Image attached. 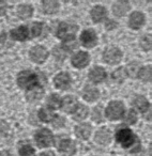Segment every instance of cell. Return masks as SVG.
Instances as JSON below:
<instances>
[{
	"instance_id": "1",
	"label": "cell",
	"mask_w": 152,
	"mask_h": 156,
	"mask_svg": "<svg viewBox=\"0 0 152 156\" xmlns=\"http://www.w3.org/2000/svg\"><path fill=\"white\" fill-rule=\"evenodd\" d=\"M38 76L34 73L30 71H24L22 73H20L17 77V83L20 88L24 89H33L35 86H38Z\"/></svg>"
},
{
	"instance_id": "2",
	"label": "cell",
	"mask_w": 152,
	"mask_h": 156,
	"mask_svg": "<svg viewBox=\"0 0 152 156\" xmlns=\"http://www.w3.org/2000/svg\"><path fill=\"white\" fill-rule=\"evenodd\" d=\"M117 141L124 147H128L135 142V135L128 128H120L116 134Z\"/></svg>"
},
{
	"instance_id": "3",
	"label": "cell",
	"mask_w": 152,
	"mask_h": 156,
	"mask_svg": "<svg viewBox=\"0 0 152 156\" xmlns=\"http://www.w3.org/2000/svg\"><path fill=\"white\" fill-rule=\"evenodd\" d=\"M77 31V27L75 25H70L67 23H61L57 29V37L63 40H72L74 34Z\"/></svg>"
},
{
	"instance_id": "4",
	"label": "cell",
	"mask_w": 152,
	"mask_h": 156,
	"mask_svg": "<svg viewBox=\"0 0 152 156\" xmlns=\"http://www.w3.org/2000/svg\"><path fill=\"white\" fill-rule=\"evenodd\" d=\"M124 106L121 102H111L106 109V117L110 120H118L123 115Z\"/></svg>"
},
{
	"instance_id": "5",
	"label": "cell",
	"mask_w": 152,
	"mask_h": 156,
	"mask_svg": "<svg viewBox=\"0 0 152 156\" xmlns=\"http://www.w3.org/2000/svg\"><path fill=\"white\" fill-rule=\"evenodd\" d=\"M52 140H54L52 134L48 129H45V128L39 130L35 134V141H37L38 145L41 147H46L52 145Z\"/></svg>"
},
{
	"instance_id": "6",
	"label": "cell",
	"mask_w": 152,
	"mask_h": 156,
	"mask_svg": "<svg viewBox=\"0 0 152 156\" xmlns=\"http://www.w3.org/2000/svg\"><path fill=\"white\" fill-rule=\"evenodd\" d=\"M103 58H104L105 62L108 64H117L122 58V54L120 49L116 47H109L105 49L104 54H103Z\"/></svg>"
},
{
	"instance_id": "7",
	"label": "cell",
	"mask_w": 152,
	"mask_h": 156,
	"mask_svg": "<svg viewBox=\"0 0 152 156\" xmlns=\"http://www.w3.org/2000/svg\"><path fill=\"white\" fill-rule=\"evenodd\" d=\"M55 86L58 89L61 90H67L70 88L71 85V77L67 73H59L58 75L55 77L54 79Z\"/></svg>"
},
{
	"instance_id": "8",
	"label": "cell",
	"mask_w": 152,
	"mask_h": 156,
	"mask_svg": "<svg viewBox=\"0 0 152 156\" xmlns=\"http://www.w3.org/2000/svg\"><path fill=\"white\" fill-rule=\"evenodd\" d=\"M81 41L86 47H93L98 42V37L93 30H85L81 35Z\"/></svg>"
},
{
	"instance_id": "9",
	"label": "cell",
	"mask_w": 152,
	"mask_h": 156,
	"mask_svg": "<svg viewBox=\"0 0 152 156\" xmlns=\"http://www.w3.org/2000/svg\"><path fill=\"white\" fill-rule=\"evenodd\" d=\"M76 151L75 143L70 139L62 140L59 144V152L62 156H72Z\"/></svg>"
},
{
	"instance_id": "10",
	"label": "cell",
	"mask_w": 152,
	"mask_h": 156,
	"mask_svg": "<svg viewBox=\"0 0 152 156\" xmlns=\"http://www.w3.org/2000/svg\"><path fill=\"white\" fill-rule=\"evenodd\" d=\"M30 58L31 60L37 63L43 62L47 58V50L43 46H34L30 50Z\"/></svg>"
},
{
	"instance_id": "11",
	"label": "cell",
	"mask_w": 152,
	"mask_h": 156,
	"mask_svg": "<svg viewBox=\"0 0 152 156\" xmlns=\"http://www.w3.org/2000/svg\"><path fill=\"white\" fill-rule=\"evenodd\" d=\"M88 63H89V55L87 52L79 51L74 55L73 58H72V64L75 67H78V69L86 66Z\"/></svg>"
},
{
	"instance_id": "12",
	"label": "cell",
	"mask_w": 152,
	"mask_h": 156,
	"mask_svg": "<svg viewBox=\"0 0 152 156\" xmlns=\"http://www.w3.org/2000/svg\"><path fill=\"white\" fill-rule=\"evenodd\" d=\"M96 140L100 144H108L111 140V134L109 132V129H107L106 127L99 129L96 134Z\"/></svg>"
},
{
	"instance_id": "13",
	"label": "cell",
	"mask_w": 152,
	"mask_h": 156,
	"mask_svg": "<svg viewBox=\"0 0 152 156\" xmlns=\"http://www.w3.org/2000/svg\"><path fill=\"white\" fill-rule=\"evenodd\" d=\"M105 77H106V73H105V69L103 67L96 66L89 72L90 80H92L93 83H101L104 80Z\"/></svg>"
},
{
	"instance_id": "14",
	"label": "cell",
	"mask_w": 152,
	"mask_h": 156,
	"mask_svg": "<svg viewBox=\"0 0 152 156\" xmlns=\"http://www.w3.org/2000/svg\"><path fill=\"white\" fill-rule=\"evenodd\" d=\"M143 23H145V16H143V14L140 13V12H134V13L131 15L128 24H130L131 28L138 29L143 26Z\"/></svg>"
},
{
	"instance_id": "15",
	"label": "cell",
	"mask_w": 152,
	"mask_h": 156,
	"mask_svg": "<svg viewBox=\"0 0 152 156\" xmlns=\"http://www.w3.org/2000/svg\"><path fill=\"white\" fill-rule=\"evenodd\" d=\"M105 17H106V9L104 7L96 5L91 10V18L93 20V22L100 23L104 20Z\"/></svg>"
},
{
	"instance_id": "16",
	"label": "cell",
	"mask_w": 152,
	"mask_h": 156,
	"mask_svg": "<svg viewBox=\"0 0 152 156\" xmlns=\"http://www.w3.org/2000/svg\"><path fill=\"white\" fill-rule=\"evenodd\" d=\"M83 96L88 102H93V101L98 100L99 96H100V93H99L98 89H96L94 87L87 86V87H85V89L83 90Z\"/></svg>"
},
{
	"instance_id": "17",
	"label": "cell",
	"mask_w": 152,
	"mask_h": 156,
	"mask_svg": "<svg viewBox=\"0 0 152 156\" xmlns=\"http://www.w3.org/2000/svg\"><path fill=\"white\" fill-rule=\"evenodd\" d=\"M11 37L16 41H24L28 37V29L25 26H20L11 31Z\"/></svg>"
},
{
	"instance_id": "18",
	"label": "cell",
	"mask_w": 152,
	"mask_h": 156,
	"mask_svg": "<svg viewBox=\"0 0 152 156\" xmlns=\"http://www.w3.org/2000/svg\"><path fill=\"white\" fill-rule=\"evenodd\" d=\"M130 9V5L126 1H118L114 5L113 10L116 16H123Z\"/></svg>"
},
{
	"instance_id": "19",
	"label": "cell",
	"mask_w": 152,
	"mask_h": 156,
	"mask_svg": "<svg viewBox=\"0 0 152 156\" xmlns=\"http://www.w3.org/2000/svg\"><path fill=\"white\" fill-rule=\"evenodd\" d=\"M75 134L77 135V137L81 139H87L91 134V126L87 123L81 124V125L76 126L75 128Z\"/></svg>"
},
{
	"instance_id": "20",
	"label": "cell",
	"mask_w": 152,
	"mask_h": 156,
	"mask_svg": "<svg viewBox=\"0 0 152 156\" xmlns=\"http://www.w3.org/2000/svg\"><path fill=\"white\" fill-rule=\"evenodd\" d=\"M42 5H43L44 12L47 14L56 13L59 9V3L56 0H45V1H43Z\"/></svg>"
},
{
	"instance_id": "21",
	"label": "cell",
	"mask_w": 152,
	"mask_h": 156,
	"mask_svg": "<svg viewBox=\"0 0 152 156\" xmlns=\"http://www.w3.org/2000/svg\"><path fill=\"white\" fill-rule=\"evenodd\" d=\"M61 106L65 112H72L76 107V100L73 96H67L61 101Z\"/></svg>"
},
{
	"instance_id": "22",
	"label": "cell",
	"mask_w": 152,
	"mask_h": 156,
	"mask_svg": "<svg viewBox=\"0 0 152 156\" xmlns=\"http://www.w3.org/2000/svg\"><path fill=\"white\" fill-rule=\"evenodd\" d=\"M134 106L140 112H146L149 108V103H148L147 98H143V96H137L134 100Z\"/></svg>"
},
{
	"instance_id": "23",
	"label": "cell",
	"mask_w": 152,
	"mask_h": 156,
	"mask_svg": "<svg viewBox=\"0 0 152 156\" xmlns=\"http://www.w3.org/2000/svg\"><path fill=\"white\" fill-rule=\"evenodd\" d=\"M73 111H74V119L77 120V121L84 120L88 115V108L81 104L77 105Z\"/></svg>"
},
{
	"instance_id": "24",
	"label": "cell",
	"mask_w": 152,
	"mask_h": 156,
	"mask_svg": "<svg viewBox=\"0 0 152 156\" xmlns=\"http://www.w3.org/2000/svg\"><path fill=\"white\" fill-rule=\"evenodd\" d=\"M33 13V10L30 5H22L18 7V10H17V14L20 18L25 20V18H29L31 17Z\"/></svg>"
},
{
	"instance_id": "25",
	"label": "cell",
	"mask_w": 152,
	"mask_h": 156,
	"mask_svg": "<svg viewBox=\"0 0 152 156\" xmlns=\"http://www.w3.org/2000/svg\"><path fill=\"white\" fill-rule=\"evenodd\" d=\"M139 72H140V65L137 62H132L126 66L125 73L132 78H135L136 76H138Z\"/></svg>"
},
{
	"instance_id": "26",
	"label": "cell",
	"mask_w": 152,
	"mask_h": 156,
	"mask_svg": "<svg viewBox=\"0 0 152 156\" xmlns=\"http://www.w3.org/2000/svg\"><path fill=\"white\" fill-rule=\"evenodd\" d=\"M47 105L52 109H57L61 106V100L58 95L56 94H52L49 98H47Z\"/></svg>"
},
{
	"instance_id": "27",
	"label": "cell",
	"mask_w": 152,
	"mask_h": 156,
	"mask_svg": "<svg viewBox=\"0 0 152 156\" xmlns=\"http://www.w3.org/2000/svg\"><path fill=\"white\" fill-rule=\"evenodd\" d=\"M125 76H126V73H125V71H124L123 67H120V69H116V71L113 73L114 80L118 81V83H122V81L124 80V78H125Z\"/></svg>"
},
{
	"instance_id": "28",
	"label": "cell",
	"mask_w": 152,
	"mask_h": 156,
	"mask_svg": "<svg viewBox=\"0 0 152 156\" xmlns=\"http://www.w3.org/2000/svg\"><path fill=\"white\" fill-rule=\"evenodd\" d=\"M39 118L43 122H49L52 120L54 115L52 113V111L47 110V109H41V110L39 111Z\"/></svg>"
},
{
	"instance_id": "29",
	"label": "cell",
	"mask_w": 152,
	"mask_h": 156,
	"mask_svg": "<svg viewBox=\"0 0 152 156\" xmlns=\"http://www.w3.org/2000/svg\"><path fill=\"white\" fill-rule=\"evenodd\" d=\"M151 67L150 66H146V67H143V69H140V72H139V76H140V78L143 79V80L145 81H149L150 79H151Z\"/></svg>"
},
{
	"instance_id": "30",
	"label": "cell",
	"mask_w": 152,
	"mask_h": 156,
	"mask_svg": "<svg viewBox=\"0 0 152 156\" xmlns=\"http://www.w3.org/2000/svg\"><path fill=\"white\" fill-rule=\"evenodd\" d=\"M34 150L29 144H24L20 147V156H33Z\"/></svg>"
},
{
	"instance_id": "31",
	"label": "cell",
	"mask_w": 152,
	"mask_h": 156,
	"mask_svg": "<svg viewBox=\"0 0 152 156\" xmlns=\"http://www.w3.org/2000/svg\"><path fill=\"white\" fill-rule=\"evenodd\" d=\"M140 44H141V47H143L145 50H150L151 45H152L151 37H150V35H145L143 37H141Z\"/></svg>"
},
{
	"instance_id": "32",
	"label": "cell",
	"mask_w": 152,
	"mask_h": 156,
	"mask_svg": "<svg viewBox=\"0 0 152 156\" xmlns=\"http://www.w3.org/2000/svg\"><path fill=\"white\" fill-rule=\"evenodd\" d=\"M42 30H43V25L41 23H34L31 26V33L33 37H39L42 33Z\"/></svg>"
},
{
	"instance_id": "33",
	"label": "cell",
	"mask_w": 152,
	"mask_h": 156,
	"mask_svg": "<svg viewBox=\"0 0 152 156\" xmlns=\"http://www.w3.org/2000/svg\"><path fill=\"white\" fill-rule=\"evenodd\" d=\"M77 44H76V41H74L73 39L72 40H67V41L64 42L63 44V48H64L67 51H72L73 49H75Z\"/></svg>"
},
{
	"instance_id": "34",
	"label": "cell",
	"mask_w": 152,
	"mask_h": 156,
	"mask_svg": "<svg viewBox=\"0 0 152 156\" xmlns=\"http://www.w3.org/2000/svg\"><path fill=\"white\" fill-rule=\"evenodd\" d=\"M137 120V115H136V112L134 110H130L128 112L125 117V122L128 124H134Z\"/></svg>"
},
{
	"instance_id": "35",
	"label": "cell",
	"mask_w": 152,
	"mask_h": 156,
	"mask_svg": "<svg viewBox=\"0 0 152 156\" xmlns=\"http://www.w3.org/2000/svg\"><path fill=\"white\" fill-rule=\"evenodd\" d=\"M102 109L100 108V107H96V108H94V110L92 111V118H93V120L96 122H100L102 121Z\"/></svg>"
},
{
	"instance_id": "36",
	"label": "cell",
	"mask_w": 152,
	"mask_h": 156,
	"mask_svg": "<svg viewBox=\"0 0 152 156\" xmlns=\"http://www.w3.org/2000/svg\"><path fill=\"white\" fill-rule=\"evenodd\" d=\"M52 125H54L55 127H62V126L64 125V120H63V118L56 117L52 120Z\"/></svg>"
},
{
	"instance_id": "37",
	"label": "cell",
	"mask_w": 152,
	"mask_h": 156,
	"mask_svg": "<svg viewBox=\"0 0 152 156\" xmlns=\"http://www.w3.org/2000/svg\"><path fill=\"white\" fill-rule=\"evenodd\" d=\"M54 55L56 58L58 59H63L64 58V54H63L62 51H61V49H59V48H55L54 49Z\"/></svg>"
},
{
	"instance_id": "38",
	"label": "cell",
	"mask_w": 152,
	"mask_h": 156,
	"mask_svg": "<svg viewBox=\"0 0 152 156\" xmlns=\"http://www.w3.org/2000/svg\"><path fill=\"white\" fill-rule=\"evenodd\" d=\"M8 130V124H5L3 121H0V134L7 132Z\"/></svg>"
},
{
	"instance_id": "39",
	"label": "cell",
	"mask_w": 152,
	"mask_h": 156,
	"mask_svg": "<svg viewBox=\"0 0 152 156\" xmlns=\"http://www.w3.org/2000/svg\"><path fill=\"white\" fill-rule=\"evenodd\" d=\"M5 8H7V5H5V2H2V1H0V14H3V13H5Z\"/></svg>"
},
{
	"instance_id": "40",
	"label": "cell",
	"mask_w": 152,
	"mask_h": 156,
	"mask_svg": "<svg viewBox=\"0 0 152 156\" xmlns=\"http://www.w3.org/2000/svg\"><path fill=\"white\" fill-rule=\"evenodd\" d=\"M40 156H54V154H52V152H49V153H48V152H46V153H42Z\"/></svg>"
},
{
	"instance_id": "41",
	"label": "cell",
	"mask_w": 152,
	"mask_h": 156,
	"mask_svg": "<svg viewBox=\"0 0 152 156\" xmlns=\"http://www.w3.org/2000/svg\"><path fill=\"white\" fill-rule=\"evenodd\" d=\"M0 156H5V153H1V152H0Z\"/></svg>"
}]
</instances>
